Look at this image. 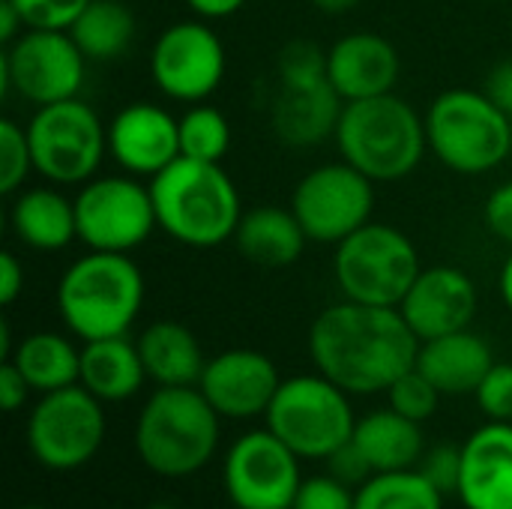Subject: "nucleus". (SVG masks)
Masks as SVG:
<instances>
[{
    "label": "nucleus",
    "mask_w": 512,
    "mask_h": 509,
    "mask_svg": "<svg viewBox=\"0 0 512 509\" xmlns=\"http://www.w3.org/2000/svg\"><path fill=\"white\" fill-rule=\"evenodd\" d=\"M420 339L399 309L345 300L318 312L309 327L315 372L351 396L387 393L417 366Z\"/></svg>",
    "instance_id": "nucleus-1"
},
{
    "label": "nucleus",
    "mask_w": 512,
    "mask_h": 509,
    "mask_svg": "<svg viewBox=\"0 0 512 509\" xmlns=\"http://www.w3.org/2000/svg\"><path fill=\"white\" fill-rule=\"evenodd\" d=\"M150 195L159 231L189 249H216L234 240L246 213L222 162L180 156L150 180Z\"/></svg>",
    "instance_id": "nucleus-2"
},
{
    "label": "nucleus",
    "mask_w": 512,
    "mask_h": 509,
    "mask_svg": "<svg viewBox=\"0 0 512 509\" xmlns=\"http://www.w3.org/2000/svg\"><path fill=\"white\" fill-rule=\"evenodd\" d=\"M141 306L144 276L126 252L87 249L57 282L60 321L81 342L126 336Z\"/></svg>",
    "instance_id": "nucleus-3"
},
{
    "label": "nucleus",
    "mask_w": 512,
    "mask_h": 509,
    "mask_svg": "<svg viewBox=\"0 0 512 509\" xmlns=\"http://www.w3.org/2000/svg\"><path fill=\"white\" fill-rule=\"evenodd\" d=\"M336 147L372 183H399L420 168L429 150L426 117L396 93L345 102Z\"/></svg>",
    "instance_id": "nucleus-4"
},
{
    "label": "nucleus",
    "mask_w": 512,
    "mask_h": 509,
    "mask_svg": "<svg viewBox=\"0 0 512 509\" xmlns=\"http://www.w3.org/2000/svg\"><path fill=\"white\" fill-rule=\"evenodd\" d=\"M219 420L198 387H159L135 420V453L156 477L186 480L216 456Z\"/></svg>",
    "instance_id": "nucleus-5"
},
{
    "label": "nucleus",
    "mask_w": 512,
    "mask_h": 509,
    "mask_svg": "<svg viewBox=\"0 0 512 509\" xmlns=\"http://www.w3.org/2000/svg\"><path fill=\"white\" fill-rule=\"evenodd\" d=\"M423 117L432 156L462 177L489 174L512 156V117L486 90L450 87Z\"/></svg>",
    "instance_id": "nucleus-6"
},
{
    "label": "nucleus",
    "mask_w": 512,
    "mask_h": 509,
    "mask_svg": "<svg viewBox=\"0 0 512 509\" xmlns=\"http://www.w3.org/2000/svg\"><path fill=\"white\" fill-rule=\"evenodd\" d=\"M423 264L414 240L387 222H366L336 243L333 279L345 300L399 309Z\"/></svg>",
    "instance_id": "nucleus-7"
},
{
    "label": "nucleus",
    "mask_w": 512,
    "mask_h": 509,
    "mask_svg": "<svg viewBox=\"0 0 512 509\" xmlns=\"http://www.w3.org/2000/svg\"><path fill=\"white\" fill-rule=\"evenodd\" d=\"M351 393L339 384L315 375H294L279 384L270 408L267 429L288 444L300 459L327 462L336 450H342L357 426Z\"/></svg>",
    "instance_id": "nucleus-8"
},
{
    "label": "nucleus",
    "mask_w": 512,
    "mask_h": 509,
    "mask_svg": "<svg viewBox=\"0 0 512 509\" xmlns=\"http://www.w3.org/2000/svg\"><path fill=\"white\" fill-rule=\"evenodd\" d=\"M33 171L54 186H84L108 156V126L84 99H63L33 111L24 123Z\"/></svg>",
    "instance_id": "nucleus-9"
},
{
    "label": "nucleus",
    "mask_w": 512,
    "mask_h": 509,
    "mask_svg": "<svg viewBox=\"0 0 512 509\" xmlns=\"http://www.w3.org/2000/svg\"><path fill=\"white\" fill-rule=\"evenodd\" d=\"M78 243L93 252H135L159 228L150 183L132 174H96L75 195Z\"/></svg>",
    "instance_id": "nucleus-10"
},
{
    "label": "nucleus",
    "mask_w": 512,
    "mask_h": 509,
    "mask_svg": "<svg viewBox=\"0 0 512 509\" xmlns=\"http://www.w3.org/2000/svg\"><path fill=\"white\" fill-rule=\"evenodd\" d=\"M87 57L69 30L27 27L0 51V90L33 108L75 99L87 78Z\"/></svg>",
    "instance_id": "nucleus-11"
},
{
    "label": "nucleus",
    "mask_w": 512,
    "mask_h": 509,
    "mask_svg": "<svg viewBox=\"0 0 512 509\" xmlns=\"http://www.w3.org/2000/svg\"><path fill=\"white\" fill-rule=\"evenodd\" d=\"M102 441V402L81 384L45 393L27 417V447L48 471H75L87 465Z\"/></svg>",
    "instance_id": "nucleus-12"
},
{
    "label": "nucleus",
    "mask_w": 512,
    "mask_h": 509,
    "mask_svg": "<svg viewBox=\"0 0 512 509\" xmlns=\"http://www.w3.org/2000/svg\"><path fill=\"white\" fill-rule=\"evenodd\" d=\"M291 210L309 243L336 246L372 222L375 183L345 159L324 162L300 177L291 195Z\"/></svg>",
    "instance_id": "nucleus-13"
},
{
    "label": "nucleus",
    "mask_w": 512,
    "mask_h": 509,
    "mask_svg": "<svg viewBox=\"0 0 512 509\" xmlns=\"http://www.w3.org/2000/svg\"><path fill=\"white\" fill-rule=\"evenodd\" d=\"M228 54L204 18L168 24L150 48V75L162 96L195 105L207 102L225 81Z\"/></svg>",
    "instance_id": "nucleus-14"
},
{
    "label": "nucleus",
    "mask_w": 512,
    "mask_h": 509,
    "mask_svg": "<svg viewBox=\"0 0 512 509\" xmlns=\"http://www.w3.org/2000/svg\"><path fill=\"white\" fill-rule=\"evenodd\" d=\"M222 480L237 509H291L303 486L300 456L270 429H255L225 453Z\"/></svg>",
    "instance_id": "nucleus-15"
},
{
    "label": "nucleus",
    "mask_w": 512,
    "mask_h": 509,
    "mask_svg": "<svg viewBox=\"0 0 512 509\" xmlns=\"http://www.w3.org/2000/svg\"><path fill=\"white\" fill-rule=\"evenodd\" d=\"M282 378L276 363L252 348H231L207 360L198 390L225 420L264 417Z\"/></svg>",
    "instance_id": "nucleus-16"
},
{
    "label": "nucleus",
    "mask_w": 512,
    "mask_h": 509,
    "mask_svg": "<svg viewBox=\"0 0 512 509\" xmlns=\"http://www.w3.org/2000/svg\"><path fill=\"white\" fill-rule=\"evenodd\" d=\"M108 156L132 177L153 180L180 159V117L156 102H132L108 123Z\"/></svg>",
    "instance_id": "nucleus-17"
},
{
    "label": "nucleus",
    "mask_w": 512,
    "mask_h": 509,
    "mask_svg": "<svg viewBox=\"0 0 512 509\" xmlns=\"http://www.w3.org/2000/svg\"><path fill=\"white\" fill-rule=\"evenodd\" d=\"M480 309V294L474 279L450 264L423 267L411 291L405 294L399 312L420 342L447 333L468 330Z\"/></svg>",
    "instance_id": "nucleus-18"
},
{
    "label": "nucleus",
    "mask_w": 512,
    "mask_h": 509,
    "mask_svg": "<svg viewBox=\"0 0 512 509\" xmlns=\"http://www.w3.org/2000/svg\"><path fill=\"white\" fill-rule=\"evenodd\" d=\"M399 75L402 57L381 33H345L327 48V81L345 102L393 93Z\"/></svg>",
    "instance_id": "nucleus-19"
},
{
    "label": "nucleus",
    "mask_w": 512,
    "mask_h": 509,
    "mask_svg": "<svg viewBox=\"0 0 512 509\" xmlns=\"http://www.w3.org/2000/svg\"><path fill=\"white\" fill-rule=\"evenodd\" d=\"M465 509H512V423L489 420L462 444Z\"/></svg>",
    "instance_id": "nucleus-20"
},
{
    "label": "nucleus",
    "mask_w": 512,
    "mask_h": 509,
    "mask_svg": "<svg viewBox=\"0 0 512 509\" xmlns=\"http://www.w3.org/2000/svg\"><path fill=\"white\" fill-rule=\"evenodd\" d=\"M495 366L492 345L471 327L420 342L417 369L441 390V396L477 393L489 369Z\"/></svg>",
    "instance_id": "nucleus-21"
},
{
    "label": "nucleus",
    "mask_w": 512,
    "mask_h": 509,
    "mask_svg": "<svg viewBox=\"0 0 512 509\" xmlns=\"http://www.w3.org/2000/svg\"><path fill=\"white\" fill-rule=\"evenodd\" d=\"M342 108H345V99L333 90L330 81L315 84V87H300V90L279 87L273 111H270V126H273V135L285 147L309 150V147L324 144L327 138H336Z\"/></svg>",
    "instance_id": "nucleus-22"
},
{
    "label": "nucleus",
    "mask_w": 512,
    "mask_h": 509,
    "mask_svg": "<svg viewBox=\"0 0 512 509\" xmlns=\"http://www.w3.org/2000/svg\"><path fill=\"white\" fill-rule=\"evenodd\" d=\"M9 228L15 240L33 252H63L78 240L75 198L63 195L60 186H33L12 195Z\"/></svg>",
    "instance_id": "nucleus-23"
},
{
    "label": "nucleus",
    "mask_w": 512,
    "mask_h": 509,
    "mask_svg": "<svg viewBox=\"0 0 512 509\" xmlns=\"http://www.w3.org/2000/svg\"><path fill=\"white\" fill-rule=\"evenodd\" d=\"M306 243H309V237H306L300 219L294 216V210L276 207V204L246 210L234 231L237 252L246 261H252L255 267H267V270L297 264Z\"/></svg>",
    "instance_id": "nucleus-24"
},
{
    "label": "nucleus",
    "mask_w": 512,
    "mask_h": 509,
    "mask_svg": "<svg viewBox=\"0 0 512 509\" xmlns=\"http://www.w3.org/2000/svg\"><path fill=\"white\" fill-rule=\"evenodd\" d=\"M144 381H147V369L138 342H129V336L84 342L78 384L90 390L102 405L132 399L144 387Z\"/></svg>",
    "instance_id": "nucleus-25"
},
{
    "label": "nucleus",
    "mask_w": 512,
    "mask_h": 509,
    "mask_svg": "<svg viewBox=\"0 0 512 509\" xmlns=\"http://www.w3.org/2000/svg\"><path fill=\"white\" fill-rule=\"evenodd\" d=\"M420 426L423 423H414L393 408H381L357 420L351 441L375 474L408 471L417 468L426 453V438Z\"/></svg>",
    "instance_id": "nucleus-26"
},
{
    "label": "nucleus",
    "mask_w": 512,
    "mask_h": 509,
    "mask_svg": "<svg viewBox=\"0 0 512 509\" xmlns=\"http://www.w3.org/2000/svg\"><path fill=\"white\" fill-rule=\"evenodd\" d=\"M138 351L147 378L159 387H198L207 366L201 342L180 321H153L144 327Z\"/></svg>",
    "instance_id": "nucleus-27"
},
{
    "label": "nucleus",
    "mask_w": 512,
    "mask_h": 509,
    "mask_svg": "<svg viewBox=\"0 0 512 509\" xmlns=\"http://www.w3.org/2000/svg\"><path fill=\"white\" fill-rule=\"evenodd\" d=\"M9 360L39 396L72 387L81 378V348H75L63 333H30L15 345Z\"/></svg>",
    "instance_id": "nucleus-28"
},
{
    "label": "nucleus",
    "mask_w": 512,
    "mask_h": 509,
    "mask_svg": "<svg viewBox=\"0 0 512 509\" xmlns=\"http://www.w3.org/2000/svg\"><path fill=\"white\" fill-rule=\"evenodd\" d=\"M135 12L123 0H90L69 27L72 39L90 63H108L123 57L135 42Z\"/></svg>",
    "instance_id": "nucleus-29"
},
{
    "label": "nucleus",
    "mask_w": 512,
    "mask_h": 509,
    "mask_svg": "<svg viewBox=\"0 0 512 509\" xmlns=\"http://www.w3.org/2000/svg\"><path fill=\"white\" fill-rule=\"evenodd\" d=\"M354 509H444V495L420 474V468L384 471L372 474L357 489Z\"/></svg>",
    "instance_id": "nucleus-30"
},
{
    "label": "nucleus",
    "mask_w": 512,
    "mask_h": 509,
    "mask_svg": "<svg viewBox=\"0 0 512 509\" xmlns=\"http://www.w3.org/2000/svg\"><path fill=\"white\" fill-rule=\"evenodd\" d=\"M231 147V123L228 117L210 105L195 102L180 117V156L201 162H222Z\"/></svg>",
    "instance_id": "nucleus-31"
},
{
    "label": "nucleus",
    "mask_w": 512,
    "mask_h": 509,
    "mask_svg": "<svg viewBox=\"0 0 512 509\" xmlns=\"http://www.w3.org/2000/svg\"><path fill=\"white\" fill-rule=\"evenodd\" d=\"M276 78L285 90L315 87L327 81V48L312 39H291L276 57Z\"/></svg>",
    "instance_id": "nucleus-32"
},
{
    "label": "nucleus",
    "mask_w": 512,
    "mask_h": 509,
    "mask_svg": "<svg viewBox=\"0 0 512 509\" xmlns=\"http://www.w3.org/2000/svg\"><path fill=\"white\" fill-rule=\"evenodd\" d=\"M30 171H33V153L27 141V129L3 117L0 120V192L6 198L21 192Z\"/></svg>",
    "instance_id": "nucleus-33"
},
{
    "label": "nucleus",
    "mask_w": 512,
    "mask_h": 509,
    "mask_svg": "<svg viewBox=\"0 0 512 509\" xmlns=\"http://www.w3.org/2000/svg\"><path fill=\"white\" fill-rule=\"evenodd\" d=\"M387 399H390V408L399 411L402 417H408L414 423H426L435 417V411L441 405V390L414 366L387 390Z\"/></svg>",
    "instance_id": "nucleus-34"
},
{
    "label": "nucleus",
    "mask_w": 512,
    "mask_h": 509,
    "mask_svg": "<svg viewBox=\"0 0 512 509\" xmlns=\"http://www.w3.org/2000/svg\"><path fill=\"white\" fill-rule=\"evenodd\" d=\"M9 3L24 18V27L69 30L90 0H9Z\"/></svg>",
    "instance_id": "nucleus-35"
},
{
    "label": "nucleus",
    "mask_w": 512,
    "mask_h": 509,
    "mask_svg": "<svg viewBox=\"0 0 512 509\" xmlns=\"http://www.w3.org/2000/svg\"><path fill=\"white\" fill-rule=\"evenodd\" d=\"M477 405L489 420L512 423V363H498L489 369L483 384L477 387Z\"/></svg>",
    "instance_id": "nucleus-36"
},
{
    "label": "nucleus",
    "mask_w": 512,
    "mask_h": 509,
    "mask_svg": "<svg viewBox=\"0 0 512 509\" xmlns=\"http://www.w3.org/2000/svg\"><path fill=\"white\" fill-rule=\"evenodd\" d=\"M420 474L447 498L459 492V480H462V447L456 444H438L429 453H423L420 459Z\"/></svg>",
    "instance_id": "nucleus-37"
},
{
    "label": "nucleus",
    "mask_w": 512,
    "mask_h": 509,
    "mask_svg": "<svg viewBox=\"0 0 512 509\" xmlns=\"http://www.w3.org/2000/svg\"><path fill=\"white\" fill-rule=\"evenodd\" d=\"M354 504L357 492H351V486L336 480L333 474H324L303 480L291 509H354Z\"/></svg>",
    "instance_id": "nucleus-38"
},
{
    "label": "nucleus",
    "mask_w": 512,
    "mask_h": 509,
    "mask_svg": "<svg viewBox=\"0 0 512 509\" xmlns=\"http://www.w3.org/2000/svg\"><path fill=\"white\" fill-rule=\"evenodd\" d=\"M483 216H486V228H489L498 240H504V243H510L512 246V180H507V183H501V186L492 189Z\"/></svg>",
    "instance_id": "nucleus-39"
},
{
    "label": "nucleus",
    "mask_w": 512,
    "mask_h": 509,
    "mask_svg": "<svg viewBox=\"0 0 512 509\" xmlns=\"http://www.w3.org/2000/svg\"><path fill=\"white\" fill-rule=\"evenodd\" d=\"M327 468L336 480L348 483V486H363L375 471L369 468V462L363 459V453L354 447V441H348L342 450H336L330 459H327Z\"/></svg>",
    "instance_id": "nucleus-40"
},
{
    "label": "nucleus",
    "mask_w": 512,
    "mask_h": 509,
    "mask_svg": "<svg viewBox=\"0 0 512 509\" xmlns=\"http://www.w3.org/2000/svg\"><path fill=\"white\" fill-rule=\"evenodd\" d=\"M30 384L24 381V375L15 369L12 360H3L0 363V408L6 414H15L18 408H24L27 396H30Z\"/></svg>",
    "instance_id": "nucleus-41"
},
{
    "label": "nucleus",
    "mask_w": 512,
    "mask_h": 509,
    "mask_svg": "<svg viewBox=\"0 0 512 509\" xmlns=\"http://www.w3.org/2000/svg\"><path fill=\"white\" fill-rule=\"evenodd\" d=\"M24 291V267L18 261V255L3 252L0 255V303L9 309Z\"/></svg>",
    "instance_id": "nucleus-42"
},
{
    "label": "nucleus",
    "mask_w": 512,
    "mask_h": 509,
    "mask_svg": "<svg viewBox=\"0 0 512 509\" xmlns=\"http://www.w3.org/2000/svg\"><path fill=\"white\" fill-rule=\"evenodd\" d=\"M483 90L512 117V60H501V63L492 66Z\"/></svg>",
    "instance_id": "nucleus-43"
},
{
    "label": "nucleus",
    "mask_w": 512,
    "mask_h": 509,
    "mask_svg": "<svg viewBox=\"0 0 512 509\" xmlns=\"http://www.w3.org/2000/svg\"><path fill=\"white\" fill-rule=\"evenodd\" d=\"M186 6L204 21H219V18H231L234 12H240L246 0H186Z\"/></svg>",
    "instance_id": "nucleus-44"
},
{
    "label": "nucleus",
    "mask_w": 512,
    "mask_h": 509,
    "mask_svg": "<svg viewBox=\"0 0 512 509\" xmlns=\"http://www.w3.org/2000/svg\"><path fill=\"white\" fill-rule=\"evenodd\" d=\"M24 18L18 15V9L9 0H0V45L15 42L24 33Z\"/></svg>",
    "instance_id": "nucleus-45"
},
{
    "label": "nucleus",
    "mask_w": 512,
    "mask_h": 509,
    "mask_svg": "<svg viewBox=\"0 0 512 509\" xmlns=\"http://www.w3.org/2000/svg\"><path fill=\"white\" fill-rule=\"evenodd\" d=\"M318 12H324V15H348V12H354L363 0H309Z\"/></svg>",
    "instance_id": "nucleus-46"
},
{
    "label": "nucleus",
    "mask_w": 512,
    "mask_h": 509,
    "mask_svg": "<svg viewBox=\"0 0 512 509\" xmlns=\"http://www.w3.org/2000/svg\"><path fill=\"white\" fill-rule=\"evenodd\" d=\"M498 288H501V297H504L507 309L512 312V252L507 255L504 267H501V276H498Z\"/></svg>",
    "instance_id": "nucleus-47"
},
{
    "label": "nucleus",
    "mask_w": 512,
    "mask_h": 509,
    "mask_svg": "<svg viewBox=\"0 0 512 509\" xmlns=\"http://www.w3.org/2000/svg\"><path fill=\"white\" fill-rule=\"evenodd\" d=\"M147 509H177V507H174V504H150Z\"/></svg>",
    "instance_id": "nucleus-48"
},
{
    "label": "nucleus",
    "mask_w": 512,
    "mask_h": 509,
    "mask_svg": "<svg viewBox=\"0 0 512 509\" xmlns=\"http://www.w3.org/2000/svg\"><path fill=\"white\" fill-rule=\"evenodd\" d=\"M21 509H45V507H21Z\"/></svg>",
    "instance_id": "nucleus-49"
}]
</instances>
